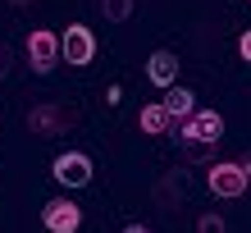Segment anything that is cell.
I'll return each instance as SVG.
<instances>
[{
  "instance_id": "obj_17",
  "label": "cell",
  "mask_w": 251,
  "mask_h": 233,
  "mask_svg": "<svg viewBox=\"0 0 251 233\" xmlns=\"http://www.w3.org/2000/svg\"><path fill=\"white\" fill-rule=\"evenodd\" d=\"M124 233H151V229H146V224H128Z\"/></svg>"
},
{
  "instance_id": "obj_8",
  "label": "cell",
  "mask_w": 251,
  "mask_h": 233,
  "mask_svg": "<svg viewBox=\"0 0 251 233\" xmlns=\"http://www.w3.org/2000/svg\"><path fill=\"white\" fill-rule=\"evenodd\" d=\"M146 78H151L155 87H174V82H178V55H174V51H151Z\"/></svg>"
},
{
  "instance_id": "obj_3",
  "label": "cell",
  "mask_w": 251,
  "mask_h": 233,
  "mask_svg": "<svg viewBox=\"0 0 251 233\" xmlns=\"http://www.w3.org/2000/svg\"><path fill=\"white\" fill-rule=\"evenodd\" d=\"M92 55H96V37H92V27L69 23L64 32H60V60L73 64V69H82V64H92Z\"/></svg>"
},
{
  "instance_id": "obj_9",
  "label": "cell",
  "mask_w": 251,
  "mask_h": 233,
  "mask_svg": "<svg viewBox=\"0 0 251 233\" xmlns=\"http://www.w3.org/2000/svg\"><path fill=\"white\" fill-rule=\"evenodd\" d=\"M137 128H142V133H151V137H165V133H174V114L160 105V101H151V105H142Z\"/></svg>"
},
{
  "instance_id": "obj_2",
  "label": "cell",
  "mask_w": 251,
  "mask_h": 233,
  "mask_svg": "<svg viewBox=\"0 0 251 233\" xmlns=\"http://www.w3.org/2000/svg\"><path fill=\"white\" fill-rule=\"evenodd\" d=\"M73 124H78V114H73L69 105H60V101H41V105L27 110V128H32L37 137H60Z\"/></svg>"
},
{
  "instance_id": "obj_12",
  "label": "cell",
  "mask_w": 251,
  "mask_h": 233,
  "mask_svg": "<svg viewBox=\"0 0 251 233\" xmlns=\"http://www.w3.org/2000/svg\"><path fill=\"white\" fill-rule=\"evenodd\" d=\"M100 14L110 23H128L132 19V0H100Z\"/></svg>"
},
{
  "instance_id": "obj_6",
  "label": "cell",
  "mask_w": 251,
  "mask_h": 233,
  "mask_svg": "<svg viewBox=\"0 0 251 233\" xmlns=\"http://www.w3.org/2000/svg\"><path fill=\"white\" fill-rule=\"evenodd\" d=\"M205 183H210L215 197H242V192H247V174H242L238 160H219V165H210Z\"/></svg>"
},
{
  "instance_id": "obj_5",
  "label": "cell",
  "mask_w": 251,
  "mask_h": 233,
  "mask_svg": "<svg viewBox=\"0 0 251 233\" xmlns=\"http://www.w3.org/2000/svg\"><path fill=\"white\" fill-rule=\"evenodd\" d=\"M55 183H64V187H87L92 183V155H82V151H64V155H55Z\"/></svg>"
},
{
  "instance_id": "obj_13",
  "label": "cell",
  "mask_w": 251,
  "mask_h": 233,
  "mask_svg": "<svg viewBox=\"0 0 251 233\" xmlns=\"http://www.w3.org/2000/svg\"><path fill=\"white\" fill-rule=\"evenodd\" d=\"M197 233H228V229H224V220H219L215 210H205L201 220H197Z\"/></svg>"
},
{
  "instance_id": "obj_1",
  "label": "cell",
  "mask_w": 251,
  "mask_h": 233,
  "mask_svg": "<svg viewBox=\"0 0 251 233\" xmlns=\"http://www.w3.org/2000/svg\"><path fill=\"white\" fill-rule=\"evenodd\" d=\"M174 128H178V142H183L192 155H197L201 147H215V142L224 137V119H219L215 110H192L187 119H178Z\"/></svg>"
},
{
  "instance_id": "obj_15",
  "label": "cell",
  "mask_w": 251,
  "mask_h": 233,
  "mask_svg": "<svg viewBox=\"0 0 251 233\" xmlns=\"http://www.w3.org/2000/svg\"><path fill=\"white\" fill-rule=\"evenodd\" d=\"M238 55H242V60H247V64H251V27H247V32H242V37H238Z\"/></svg>"
},
{
  "instance_id": "obj_7",
  "label": "cell",
  "mask_w": 251,
  "mask_h": 233,
  "mask_svg": "<svg viewBox=\"0 0 251 233\" xmlns=\"http://www.w3.org/2000/svg\"><path fill=\"white\" fill-rule=\"evenodd\" d=\"M41 224H46L50 233H78L82 229V210L73 206L69 197H55V201L41 206Z\"/></svg>"
},
{
  "instance_id": "obj_10",
  "label": "cell",
  "mask_w": 251,
  "mask_h": 233,
  "mask_svg": "<svg viewBox=\"0 0 251 233\" xmlns=\"http://www.w3.org/2000/svg\"><path fill=\"white\" fill-rule=\"evenodd\" d=\"M160 105H165V110L174 114V124H178V119H187V114L197 110V96H192L187 87H178V82H174V87H165V101H160Z\"/></svg>"
},
{
  "instance_id": "obj_11",
  "label": "cell",
  "mask_w": 251,
  "mask_h": 233,
  "mask_svg": "<svg viewBox=\"0 0 251 233\" xmlns=\"http://www.w3.org/2000/svg\"><path fill=\"white\" fill-rule=\"evenodd\" d=\"M183 192H187V174H183V169H174V174H165V179H160L155 201H160V206H174V197H183Z\"/></svg>"
},
{
  "instance_id": "obj_16",
  "label": "cell",
  "mask_w": 251,
  "mask_h": 233,
  "mask_svg": "<svg viewBox=\"0 0 251 233\" xmlns=\"http://www.w3.org/2000/svg\"><path fill=\"white\" fill-rule=\"evenodd\" d=\"M238 165H242V174H247V183H251V151H247V155L238 160Z\"/></svg>"
},
{
  "instance_id": "obj_14",
  "label": "cell",
  "mask_w": 251,
  "mask_h": 233,
  "mask_svg": "<svg viewBox=\"0 0 251 233\" xmlns=\"http://www.w3.org/2000/svg\"><path fill=\"white\" fill-rule=\"evenodd\" d=\"M14 69V51H9V41H0V78H5Z\"/></svg>"
},
{
  "instance_id": "obj_18",
  "label": "cell",
  "mask_w": 251,
  "mask_h": 233,
  "mask_svg": "<svg viewBox=\"0 0 251 233\" xmlns=\"http://www.w3.org/2000/svg\"><path fill=\"white\" fill-rule=\"evenodd\" d=\"M9 5H32V0H9Z\"/></svg>"
},
{
  "instance_id": "obj_4",
  "label": "cell",
  "mask_w": 251,
  "mask_h": 233,
  "mask_svg": "<svg viewBox=\"0 0 251 233\" xmlns=\"http://www.w3.org/2000/svg\"><path fill=\"white\" fill-rule=\"evenodd\" d=\"M27 60H32V74H50V69L60 64V32L32 27V32H27Z\"/></svg>"
}]
</instances>
